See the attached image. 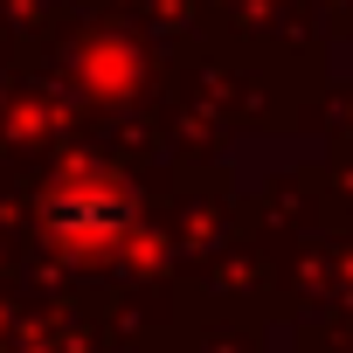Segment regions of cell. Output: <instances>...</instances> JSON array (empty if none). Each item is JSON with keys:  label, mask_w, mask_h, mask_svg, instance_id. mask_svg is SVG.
Segmentation results:
<instances>
[{"label": "cell", "mask_w": 353, "mask_h": 353, "mask_svg": "<svg viewBox=\"0 0 353 353\" xmlns=\"http://www.w3.org/2000/svg\"><path fill=\"white\" fill-rule=\"evenodd\" d=\"M139 222L132 194L118 181H97V173H83V181H63L49 201H42V229L63 243V250H111L125 243Z\"/></svg>", "instance_id": "obj_1"}]
</instances>
